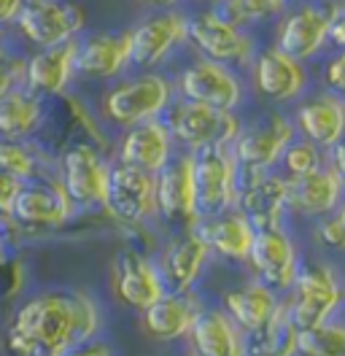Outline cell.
Masks as SVG:
<instances>
[{"mask_svg":"<svg viewBox=\"0 0 345 356\" xmlns=\"http://www.w3.org/2000/svg\"><path fill=\"white\" fill-rule=\"evenodd\" d=\"M100 308L84 291H41L24 300L3 334L8 356H63L100 332Z\"/></svg>","mask_w":345,"mask_h":356,"instance_id":"6da1fadb","label":"cell"},{"mask_svg":"<svg viewBox=\"0 0 345 356\" xmlns=\"http://www.w3.org/2000/svg\"><path fill=\"white\" fill-rule=\"evenodd\" d=\"M175 100V81L159 70H138L125 81L113 84L103 97V116L111 124L127 130L132 124L162 119Z\"/></svg>","mask_w":345,"mask_h":356,"instance_id":"7a4b0ae2","label":"cell"},{"mask_svg":"<svg viewBox=\"0 0 345 356\" xmlns=\"http://www.w3.org/2000/svg\"><path fill=\"white\" fill-rule=\"evenodd\" d=\"M343 300L345 289L337 273L323 262H310V265H300V273L283 302V311L302 332L329 321L340 311Z\"/></svg>","mask_w":345,"mask_h":356,"instance_id":"3957f363","label":"cell"},{"mask_svg":"<svg viewBox=\"0 0 345 356\" xmlns=\"http://www.w3.org/2000/svg\"><path fill=\"white\" fill-rule=\"evenodd\" d=\"M192 154L194 192H197V213L208 219L235 208L240 192V168L227 143L202 146Z\"/></svg>","mask_w":345,"mask_h":356,"instance_id":"277c9868","label":"cell"},{"mask_svg":"<svg viewBox=\"0 0 345 356\" xmlns=\"http://www.w3.org/2000/svg\"><path fill=\"white\" fill-rule=\"evenodd\" d=\"M186 44L200 57L230 65L235 70L248 67L257 54V44L248 35V30L224 19L216 8H205L186 17Z\"/></svg>","mask_w":345,"mask_h":356,"instance_id":"5b68a950","label":"cell"},{"mask_svg":"<svg viewBox=\"0 0 345 356\" xmlns=\"http://www.w3.org/2000/svg\"><path fill=\"white\" fill-rule=\"evenodd\" d=\"M162 122L168 124L172 135V143L181 152H197L202 146L214 143H232L240 133L243 122L235 116V111H221L192 100H172L170 108L162 113Z\"/></svg>","mask_w":345,"mask_h":356,"instance_id":"8992f818","label":"cell"},{"mask_svg":"<svg viewBox=\"0 0 345 356\" xmlns=\"http://www.w3.org/2000/svg\"><path fill=\"white\" fill-rule=\"evenodd\" d=\"M294 122L283 113H264L248 127H240L235 140L230 143L240 176L267 173L273 165H278L283 149L294 140Z\"/></svg>","mask_w":345,"mask_h":356,"instance_id":"52a82bcc","label":"cell"},{"mask_svg":"<svg viewBox=\"0 0 345 356\" xmlns=\"http://www.w3.org/2000/svg\"><path fill=\"white\" fill-rule=\"evenodd\" d=\"M108 165L100 149L92 143H73L60 156L57 181L73 211H95L103 208L108 189Z\"/></svg>","mask_w":345,"mask_h":356,"instance_id":"ba28073f","label":"cell"},{"mask_svg":"<svg viewBox=\"0 0 345 356\" xmlns=\"http://www.w3.org/2000/svg\"><path fill=\"white\" fill-rule=\"evenodd\" d=\"M14 27L33 46H57L76 41L86 27L84 6L70 0H24Z\"/></svg>","mask_w":345,"mask_h":356,"instance_id":"9c48e42d","label":"cell"},{"mask_svg":"<svg viewBox=\"0 0 345 356\" xmlns=\"http://www.w3.org/2000/svg\"><path fill=\"white\" fill-rule=\"evenodd\" d=\"M175 92L181 95V100L202 103L221 111H237V106L246 97L243 79L237 76L235 67L205 60V57L192 60L175 76Z\"/></svg>","mask_w":345,"mask_h":356,"instance_id":"30bf717a","label":"cell"},{"mask_svg":"<svg viewBox=\"0 0 345 356\" xmlns=\"http://www.w3.org/2000/svg\"><path fill=\"white\" fill-rule=\"evenodd\" d=\"M103 211L116 222L141 227L157 216V176L129 168V165H111L108 168V189Z\"/></svg>","mask_w":345,"mask_h":356,"instance_id":"8fae6325","label":"cell"},{"mask_svg":"<svg viewBox=\"0 0 345 356\" xmlns=\"http://www.w3.org/2000/svg\"><path fill=\"white\" fill-rule=\"evenodd\" d=\"M129 33V67L157 70L172 54L186 46V17L175 8L151 14L135 24Z\"/></svg>","mask_w":345,"mask_h":356,"instance_id":"7c38bea8","label":"cell"},{"mask_svg":"<svg viewBox=\"0 0 345 356\" xmlns=\"http://www.w3.org/2000/svg\"><path fill=\"white\" fill-rule=\"evenodd\" d=\"M329 30H332V3L323 6L313 0H302L300 6L286 8L280 14L275 49L297 63H307L329 44Z\"/></svg>","mask_w":345,"mask_h":356,"instance_id":"4fadbf2b","label":"cell"},{"mask_svg":"<svg viewBox=\"0 0 345 356\" xmlns=\"http://www.w3.org/2000/svg\"><path fill=\"white\" fill-rule=\"evenodd\" d=\"M246 262L264 286L273 291H289L300 273V251L286 227H264L257 229Z\"/></svg>","mask_w":345,"mask_h":356,"instance_id":"5bb4252c","label":"cell"},{"mask_svg":"<svg viewBox=\"0 0 345 356\" xmlns=\"http://www.w3.org/2000/svg\"><path fill=\"white\" fill-rule=\"evenodd\" d=\"M73 205L65 197L60 181L49 178V181H24L14 200L8 222H14L22 229L30 232H51L57 227H63L73 216Z\"/></svg>","mask_w":345,"mask_h":356,"instance_id":"9a60e30c","label":"cell"},{"mask_svg":"<svg viewBox=\"0 0 345 356\" xmlns=\"http://www.w3.org/2000/svg\"><path fill=\"white\" fill-rule=\"evenodd\" d=\"M157 216L175 224L178 229L200 222L189 152H175L168 165L157 173Z\"/></svg>","mask_w":345,"mask_h":356,"instance_id":"2e32d148","label":"cell"},{"mask_svg":"<svg viewBox=\"0 0 345 356\" xmlns=\"http://www.w3.org/2000/svg\"><path fill=\"white\" fill-rule=\"evenodd\" d=\"M235 208L248 216V222L257 229L264 227H283L286 216L291 213L289 202V178L275 173H257V176H240Z\"/></svg>","mask_w":345,"mask_h":356,"instance_id":"e0dca14e","label":"cell"},{"mask_svg":"<svg viewBox=\"0 0 345 356\" xmlns=\"http://www.w3.org/2000/svg\"><path fill=\"white\" fill-rule=\"evenodd\" d=\"M251 81L254 89L267 100V103H294L300 100L307 89V70L305 63H297L291 57H286L275 46L262 49L251 60Z\"/></svg>","mask_w":345,"mask_h":356,"instance_id":"ac0fdd59","label":"cell"},{"mask_svg":"<svg viewBox=\"0 0 345 356\" xmlns=\"http://www.w3.org/2000/svg\"><path fill=\"white\" fill-rule=\"evenodd\" d=\"M208 259H211V248L194 224V227H181L165 243L157 267L168 291H186L194 289L197 278L208 267Z\"/></svg>","mask_w":345,"mask_h":356,"instance_id":"d6986e66","label":"cell"},{"mask_svg":"<svg viewBox=\"0 0 345 356\" xmlns=\"http://www.w3.org/2000/svg\"><path fill=\"white\" fill-rule=\"evenodd\" d=\"M129 67L127 30H100L76 41V76L92 81H113Z\"/></svg>","mask_w":345,"mask_h":356,"instance_id":"ffe728a7","label":"cell"},{"mask_svg":"<svg viewBox=\"0 0 345 356\" xmlns=\"http://www.w3.org/2000/svg\"><path fill=\"white\" fill-rule=\"evenodd\" d=\"M168 291L157 262L138 248L125 251L113 265V294L135 311L149 308L154 300H159Z\"/></svg>","mask_w":345,"mask_h":356,"instance_id":"44dd1931","label":"cell"},{"mask_svg":"<svg viewBox=\"0 0 345 356\" xmlns=\"http://www.w3.org/2000/svg\"><path fill=\"white\" fill-rule=\"evenodd\" d=\"M76 41L43 46L24 57V87L38 97H63L76 76Z\"/></svg>","mask_w":345,"mask_h":356,"instance_id":"7402d4cb","label":"cell"},{"mask_svg":"<svg viewBox=\"0 0 345 356\" xmlns=\"http://www.w3.org/2000/svg\"><path fill=\"white\" fill-rule=\"evenodd\" d=\"M202 308L205 305L200 302V297L192 289L165 291L159 300H154L149 308L141 311V324L149 337L172 343V340H181L189 334L194 318L200 316Z\"/></svg>","mask_w":345,"mask_h":356,"instance_id":"603a6c76","label":"cell"},{"mask_svg":"<svg viewBox=\"0 0 345 356\" xmlns=\"http://www.w3.org/2000/svg\"><path fill=\"white\" fill-rule=\"evenodd\" d=\"M172 154H175V143H172V135L162 119L132 124L119 140V162L154 173V176L168 165Z\"/></svg>","mask_w":345,"mask_h":356,"instance_id":"cb8c5ba5","label":"cell"},{"mask_svg":"<svg viewBox=\"0 0 345 356\" xmlns=\"http://www.w3.org/2000/svg\"><path fill=\"white\" fill-rule=\"evenodd\" d=\"M294 130L305 140L329 152L345 138V100L329 89L316 97H307L294 113Z\"/></svg>","mask_w":345,"mask_h":356,"instance_id":"d4e9b609","label":"cell"},{"mask_svg":"<svg viewBox=\"0 0 345 356\" xmlns=\"http://www.w3.org/2000/svg\"><path fill=\"white\" fill-rule=\"evenodd\" d=\"M197 229L202 232L211 254L227 259V262H246L251 243H254V235H257V227L237 208H230V211L208 216V219H200Z\"/></svg>","mask_w":345,"mask_h":356,"instance_id":"484cf974","label":"cell"},{"mask_svg":"<svg viewBox=\"0 0 345 356\" xmlns=\"http://www.w3.org/2000/svg\"><path fill=\"white\" fill-rule=\"evenodd\" d=\"M186 337L194 356H246V332L221 308H202Z\"/></svg>","mask_w":345,"mask_h":356,"instance_id":"4316f807","label":"cell"},{"mask_svg":"<svg viewBox=\"0 0 345 356\" xmlns=\"http://www.w3.org/2000/svg\"><path fill=\"white\" fill-rule=\"evenodd\" d=\"M345 200V186L329 165L300 178H289V202L291 211L305 216H329Z\"/></svg>","mask_w":345,"mask_h":356,"instance_id":"83f0119b","label":"cell"},{"mask_svg":"<svg viewBox=\"0 0 345 356\" xmlns=\"http://www.w3.org/2000/svg\"><path fill=\"white\" fill-rule=\"evenodd\" d=\"M280 308L278 291L264 286L262 281L243 284L237 289H230L221 294V311L227 313L243 332H257L264 327Z\"/></svg>","mask_w":345,"mask_h":356,"instance_id":"f1b7e54d","label":"cell"},{"mask_svg":"<svg viewBox=\"0 0 345 356\" xmlns=\"http://www.w3.org/2000/svg\"><path fill=\"white\" fill-rule=\"evenodd\" d=\"M46 108L43 97L27 87H19L0 97V138L6 140H27L43 127Z\"/></svg>","mask_w":345,"mask_h":356,"instance_id":"f546056e","label":"cell"},{"mask_svg":"<svg viewBox=\"0 0 345 356\" xmlns=\"http://www.w3.org/2000/svg\"><path fill=\"white\" fill-rule=\"evenodd\" d=\"M246 356H300V330L286 316L283 302L264 327L246 334Z\"/></svg>","mask_w":345,"mask_h":356,"instance_id":"4dcf8cb0","label":"cell"},{"mask_svg":"<svg viewBox=\"0 0 345 356\" xmlns=\"http://www.w3.org/2000/svg\"><path fill=\"white\" fill-rule=\"evenodd\" d=\"M214 8L237 27H251V24L267 22L280 17L289 8V0H218Z\"/></svg>","mask_w":345,"mask_h":356,"instance_id":"1f68e13d","label":"cell"},{"mask_svg":"<svg viewBox=\"0 0 345 356\" xmlns=\"http://www.w3.org/2000/svg\"><path fill=\"white\" fill-rule=\"evenodd\" d=\"M300 356H345V321H323L300 332Z\"/></svg>","mask_w":345,"mask_h":356,"instance_id":"d6a6232c","label":"cell"},{"mask_svg":"<svg viewBox=\"0 0 345 356\" xmlns=\"http://www.w3.org/2000/svg\"><path fill=\"white\" fill-rule=\"evenodd\" d=\"M0 170L11 173L19 181H35L41 176V162L30 149V143L0 138Z\"/></svg>","mask_w":345,"mask_h":356,"instance_id":"836d02e7","label":"cell"},{"mask_svg":"<svg viewBox=\"0 0 345 356\" xmlns=\"http://www.w3.org/2000/svg\"><path fill=\"white\" fill-rule=\"evenodd\" d=\"M280 165H283V173L286 178H300V176H307V173H313V170H319L326 165V152L319 149L316 143H310V140H291L286 149H283V154H280Z\"/></svg>","mask_w":345,"mask_h":356,"instance_id":"e575fe53","label":"cell"},{"mask_svg":"<svg viewBox=\"0 0 345 356\" xmlns=\"http://www.w3.org/2000/svg\"><path fill=\"white\" fill-rule=\"evenodd\" d=\"M65 108L70 113V119L81 127L86 133V138L100 149V152H108L111 149V143H108V135L103 133V127L97 124V119H95V113L89 111L84 106V100H79V97H65Z\"/></svg>","mask_w":345,"mask_h":356,"instance_id":"d590c367","label":"cell"},{"mask_svg":"<svg viewBox=\"0 0 345 356\" xmlns=\"http://www.w3.org/2000/svg\"><path fill=\"white\" fill-rule=\"evenodd\" d=\"M316 235L329 251H345V200L329 216H323Z\"/></svg>","mask_w":345,"mask_h":356,"instance_id":"8d00e7d4","label":"cell"},{"mask_svg":"<svg viewBox=\"0 0 345 356\" xmlns=\"http://www.w3.org/2000/svg\"><path fill=\"white\" fill-rule=\"evenodd\" d=\"M19 87H24V57L6 51L0 54V97Z\"/></svg>","mask_w":345,"mask_h":356,"instance_id":"74e56055","label":"cell"},{"mask_svg":"<svg viewBox=\"0 0 345 356\" xmlns=\"http://www.w3.org/2000/svg\"><path fill=\"white\" fill-rule=\"evenodd\" d=\"M323 84L329 92L340 95L345 100V49H340V54H335L326 67H323Z\"/></svg>","mask_w":345,"mask_h":356,"instance_id":"f35d334b","label":"cell"},{"mask_svg":"<svg viewBox=\"0 0 345 356\" xmlns=\"http://www.w3.org/2000/svg\"><path fill=\"white\" fill-rule=\"evenodd\" d=\"M22 184L19 178H14L11 173H3L0 170V219H8L11 216V208H14V200L19 195Z\"/></svg>","mask_w":345,"mask_h":356,"instance_id":"ab89813d","label":"cell"},{"mask_svg":"<svg viewBox=\"0 0 345 356\" xmlns=\"http://www.w3.org/2000/svg\"><path fill=\"white\" fill-rule=\"evenodd\" d=\"M63 356H113L111 351V346L103 343V340H86L81 346H76V348H70V351H65Z\"/></svg>","mask_w":345,"mask_h":356,"instance_id":"60d3db41","label":"cell"},{"mask_svg":"<svg viewBox=\"0 0 345 356\" xmlns=\"http://www.w3.org/2000/svg\"><path fill=\"white\" fill-rule=\"evenodd\" d=\"M326 165L335 170V176L340 178V184L345 186V138L340 140V143H335L329 152H326Z\"/></svg>","mask_w":345,"mask_h":356,"instance_id":"b9f144b4","label":"cell"},{"mask_svg":"<svg viewBox=\"0 0 345 356\" xmlns=\"http://www.w3.org/2000/svg\"><path fill=\"white\" fill-rule=\"evenodd\" d=\"M24 0H0V27L14 24V19L19 17Z\"/></svg>","mask_w":345,"mask_h":356,"instance_id":"7bdbcfd3","label":"cell"},{"mask_svg":"<svg viewBox=\"0 0 345 356\" xmlns=\"http://www.w3.org/2000/svg\"><path fill=\"white\" fill-rule=\"evenodd\" d=\"M143 3H149V6H157V8H172V6H178L181 0H143Z\"/></svg>","mask_w":345,"mask_h":356,"instance_id":"ee69618b","label":"cell"},{"mask_svg":"<svg viewBox=\"0 0 345 356\" xmlns=\"http://www.w3.org/2000/svg\"><path fill=\"white\" fill-rule=\"evenodd\" d=\"M8 51V46H6V33H3V27H0V54H6Z\"/></svg>","mask_w":345,"mask_h":356,"instance_id":"f6af8a7d","label":"cell"},{"mask_svg":"<svg viewBox=\"0 0 345 356\" xmlns=\"http://www.w3.org/2000/svg\"><path fill=\"white\" fill-rule=\"evenodd\" d=\"M6 259V251H3V232H0V262Z\"/></svg>","mask_w":345,"mask_h":356,"instance_id":"bcb514c9","label":"cell"},{"mask_svg":"<svg viewBox=\"0 0 345 356\" xmlns=\"http://www.w3.org/2000/svg\"><path fill=\"white\" fill-rule=\"evenodd\" d=\"M205 3H218V0H205Z\"/></svg>","mask_w":345,"mask_h":356,"instance_id":"7dc6e473","label":"cell"},{"mask_svg":"<svg viewBox=\"0 0 345 356\" xmlns=\"http://www.w3.org/2000/svg\"><path fill=\"white\" fill-rule=\"evenodd\" d=\"M289 3H302V0H289Z\"/></svg>","mask_w":345,"mask_h":356,"instance_id":"c3c4849f","label":"cell"},{"mask_svg":"<svg viewBox=\"0 0 345 356\" xmlns=\"http://www.w3.org/2000/svg\"><path fill=\"white\" fill-rule=\"evenodd\" d=\"M186 356H194V354H186Z\"/></svg>","mask_w":345,"mask_h":356,"instance_id":"681fc988","label":"cell"}]
</instances>
